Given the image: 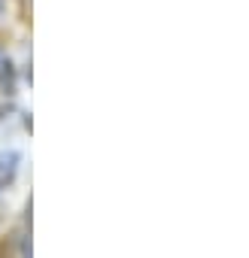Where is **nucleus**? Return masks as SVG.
<instances>
[{
  "label": "nucleus",
  "mask_w": 249,
  "mask_h": 258,
  "mask_svg": "<svg viewBox=\"0 0 249 258\" xmlns=\"http://www.w3.org/2000/svg\"><path fill=\"white\" fill-rule=\"evenodd\" d=\"M13 173H16V155H10V158H0V185H4V182H10V179H13Z\"/></svg>",
  "instance_id": "obj_1"
}]
</instances>
